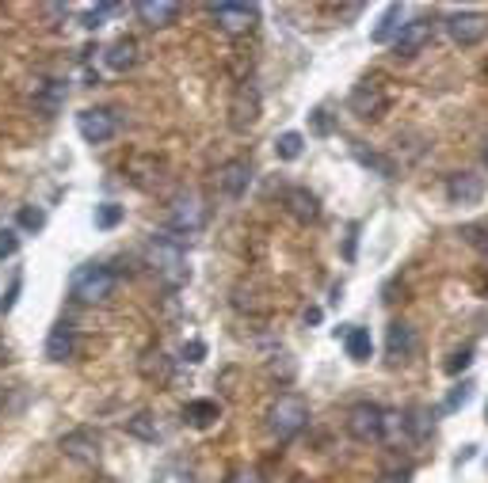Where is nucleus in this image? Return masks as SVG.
Returning <instances> with one entry per match:
<instances>
[{
	"mask_svg": "<svg viewBox=\"0 0 488 483\" xmlns=\"http://www.w3.org/2000/svg\"><path fill=\"white\" fill-rule=\"evenodd\" d=\"M149 267L157 270V278L165 282L168 289H179L191 278V270H187V251H184V244L172 236V232H160V236H153L149 240Z\"/></svg>",
	"mask_w": 488,
	"mask_h": 483,
	"instance_id": "1",
	"label": "nucleus"
},
{
	"mask_svg": "<svg viewBox=\"0 0 488 483\" xmlns=\"http://www.w3.org/2000/svg\"><path fill=\"white\" fill-rule=\"evenodd\" d=\"M69 293H73L81 305H100L115 293V270L107 263H84L73 270V278H69Z\"/></svg>",
	"mask_w": 488,
	"mask_h": 483,
	"instance_id": "2",
	"label": "nucleus"
},
{
	"mask_svg": "<svg viewBox=\"0 0 488 483\" xmlns=\"http://www.w3.org/2000/svg\"><path fill=\"white\" fill-rule=\"evenodd\" d=\"M305 422H310V403L301 396H279L267 412V431L279 441H291L294 434H301Z\"/></svg>",
	"mask_w": 488,
	"mask_h": 483,
	"instance_id": "3",
	"label": "nucleus"
},
{
	"mask_svg": "<svg viewBox=\"0 0 488 483\" xmlns=\"http://www.w3.org/2000/svg\"><path fill=\"white\" fill-rule=\"evenodd\" d=\"M389 419H393V415H386L378 403L363 400V403H355L351 412H348V434H351L355 441H363V445H374V441L386 438Z\"/></svg>",
	"mask_w": 488,
	"mask_h": 483,
	"instance_id": "4",
	"label": "nucleus"
},
{
	"mask_svg": "<svg viewBox=\"0 0 488 483\" xmlns=\"http://www.w3.org/2000/svg\"><path fill=\"white\" fill-rule=\"evenodd\" d=\"M203 225H206V206H203V198L198 194L184 191V194H176L168 202V232H176V240L198 232Z\"/></svg>",
	"mask_w": 488,
	"mask_h": 483,
	"instance_id": "5",
	"label": "nucleus"
},
{
	"mask_svg": "<svg viewBox=\"0 0 488 483\" xmlns=\"http://www.w3.org/2000/svg\"><path fill=\"white\" fill-rule=\"evenodd\" d=\"M260 88L256 84H241L237 91H233V103H229V126L237 129V134H248L252 126L260 122Z\"/></svg>",
	"mask_w": 488,
	"mask_h": 483,
	"instance_id": "6",
	"label": "nucleus"
},
{
	"mask_svg": "<svg viewBox=\"0 0 488 483\" xmlns=\"http://www.w3.org/2000/svg\"><path fill=\"white\" fill-rule=\"evenodd\" d=\"M446 34L458 46H477L488 34V15L484 12H450L446 15Z\"/></svg>",
	"mask_w": 488,
	"mask_h": 483,
	"instance_id": "7",
	"label": "nucleus"
},
{
	"mask_svg": "<svg viewBox=\"0 0 488 483\" xmlns=\"http://www.w3.org/2000/svg\"><path fill=\"white\" fill-rule=\"evenodd\" d=\"M431 34H435V24H431L427 15H420V20H408V24H401V31H397L393 53H397V58H416V53L427 50Z\"/></svg>",
	"mask_w": 488,
	"mask_h": 483,
	"instance_id": "8",
	"label": "nucleus"
},
{
	"mask_svg": "<svg viewBox=\"0 0 488 483\" xmlns=\"http://www.w3.org/2000/svg\"><path fill=\"white\" fill-rule=\"evenodd\" d=\"M206 12H210V20L218 24L225 34H244V31L256 27V20H260L256 5H210Z\"/></svg>",
	"mask_w": 488,
	"mask_h": 483,
	"instance_id": "9",
	"label": "nucleus"
},
{
	"mask_svg": "<svg viewBox=\"0 0 488 483\" xmlns=\"http://www.w3.org/2000/svg\"><path fill=\"white\" fill-rule=\"evenodd\" d=\"M115 129H119L115 115H111V110H103V107H88V110H81V115H77V134H81L88 145L111 141Z\"/></svg>",
	"mask_w": 488,
	"mask_h": 483,
	"instance_id": "10",
	"label": "nucleus"
},
{
	"mask_svg": "<svg viewBox=\"0 0 488 483\" xmlns=\"http://www.w3.org/2000/svg\"><path fill=\"white\" fill-rule=\"evenodd\" d=\"M348 107H351L355 118H382L389 99H386V91H382V84H378V80H363V84H355Z\"/></svg>",
	"mask_w": 488,
	"mask_h": 483,
	"instance_id": "11",
	"label": "nucleus"
},
{
	"mask_svg": "<svg viewBox=\"0 0 488 483\" xmlns=\"http://www.w3.org/2000/svg\"><path fill=\"white\" fill-rule=\"evenodd\" d=\"M100 450H103V441L96 431H88V426H81V431H69L62 438V453L69 460H77V464H96L100 460Z\"/></svg>",
	"mask_w": 488,
	"mask_h": 483,
	"instance_id": "12",
	"label": "nucleus"
},
{
	"mask_svg": "<svg viewBox=\"0 0 488 483\" xmlns=\"http://www.w3.org/2000/svg\"><path fill=\"white\" fill-rule=\"evenodd\" d=\"M446 198H450V206H477V202L484 198L481 175H474V172H455V175L446 179Z\"/></svg>",
	"mask_w": 488,
	"mask_h": 483,
	"instance_id": "13",
	"label": "nucleus"
},
{
	"mask_svg": "<svg viewBox=\"0 0 488 483\" xmlns=\"http://www.w3.org/2000/svg\"><path fill=\"white\" fill-rule=\"evenodd\" d=\"M252 187V164L248 160H225L218 168V191L225 198H241Z\"/></svg>",
	"mask_w": 488,
	"mask_h": 483,
	"instance_id": "14",
	"label": "nucleus"
},
{
	"mask_svg": "<svg viewBox=\"0 0 488 483\" xmlns=\"http://www.w3.org/2000/svg\"><path fill=\"white\" fill-rule=\"evenodd\" d=\"M386 355H389L393 365L397 362H408L416 355V331H412V324H405V320H393L389 324V331H386Z\"/></svg>",
	"mask_w": 488,
	"mask_h": 483,
	"instance_id": "15",
	"label": "nucleus"
},
{
	"mask_svg": "<svg viewBox=\"0 0 488 483\" xmlns=\"http://www.w3.org/2000/svg\"><path fill=\"white\" fill-rule=\"evenodd\" d=\"M134 12L146 27H172L179 20V5H172V0H138Z\"/></svg>",
	"mask_w": 488,
	"mask_h": 483,
	"instance_id": "16",
	"label": "nucleus"
},
{
	"mask_svg": "<svg viewBox=\"0 0 488 483\" xmlns=\"http://www.w3.org/2000/svg\"><path fill=\"white\" fill-rule=\"evenodd\" d=\"M77 355V336L69 324H53L50 336H46V358L50 362H69Z\"/></svg>",
	"mask_w": 488,
	"mask_h": 483,
	"instance_id": "17",
	"label": "nucleus"
},
{
	"mask_svg": "<svg viewBox=\"0 0 488 483\" xmlns=\"http://www.w3.org/2000/svg\"><path fill=\"white\" fill-rule=\"evenodd\" d=\"M336 339H343V350H348L351 362H370L374 339L367 327H336Z\"/></svg>",
	"mask_w": 488,
	"mask_h": 483,
	"instance_id": "18",
	"label": "nucleus"
},
{
	"mask_svg": "<svg viewBox=\"0 0 488 483\" xmlns=\"http://www.w3.org/2000/svg\"><path fill=\"white\" fill-rule=\"evenodd\" d=\"M401 20H405V8H401V5H386L382 15H378V27L370 31V39H374L378 46L393 43V39H397V31H401Z\"/></svg>",
	"mask_w": 488,
	"mask_h": 483,
	"instance_id": "19",
	"label": "nucleus"
},
{
	"mask_svg": "<svg viewBox=\"0 0 488 483\" xmlns=\"http://www.w3.org/2000/svg\"><path fill=\"white\" fill-rule=\"evenodd\" d=\"M286 206H291V213L301 221V225H310V221H317V213H321L317 194H310L305 187H291V191H286Z\"/></svg>",
	"mask_w": 488,
	"mask_h": 483,
	"instance_id": "20",
	"label": "nucleus"
},
{
	"mask_svg": "<svg viewBox=\"0 0 488 483\" xmlns=\"http://www.w3.org/2000/svg\"><path fill=\"white\" fill-rule=\"evenodd\" d=\"M218 415H222L218 400H191L184 407V419L195 426V431H206V426H214V422H218Z\"/></svg>",
	"mask_w": 488,
	"mask_h": 483,
	"instance_id": "21",
	"label": "nucleus"
},
{
	"mask_svg": "<svg viewBox=\"0 0 488 483\" xmlns=\"http://www.w3.org/2000/svg\"><path fill=\"white\" fill-rule=\"evenodd\" d=\"M107 69H115V72H126V69H134L138 65V43L134 39H119L107 46Z\"/></svg>",
	"mask_w": 488,
	"mask_h": 483,
	"instance_id": "22",
	"label": "nucleus"
},
{
	"mask_svg": "<svg viewBox=\"0 0 488 483\" xmlns=\"http://www.w3.org/2000/svg\"><path fill=\"white\" fill-rule=\"evenodd\" d=\"M401 426L412 434V441H424L431 434V426H435V419H431V412H427L424 403H412L408 412H405V419H401Z\"/></svg>",
	"mask_w": 488,
	"mask_h": 483,
	"instance_id": "23",
	"label": "nucleus"
},
{
	"mask_svg": "<svg viewBox=\"0 0 488 483\" xmlns=\"http://www.w3.org/2000/svg\"><path fill=\"white\" fill-rule=\"evenodd\" d=\"M351 153H355V160L359 164H363V168H370V172H378V175H382V179H393V160H386V156H378L374 153V148H367L363 141H351Z\"/></svg>",
	"mask_w": 488,
	"mask_h": 483,
	"instance_id": "24",
	"label": "nucleus"
},
{
	"mask_svg": "<svg viewBox=\"0 0 488 483\" xmlns=\"http://www.w3.org/2000/svg\"><path fill=\"white\" fill-rule=\"evenodd\" d=\"M126 434H134L141 441H157L160 438V426H157V419L149 412H138L134 419H126Z\"/></svg>",
	"mask_w": 488,
	"mask_h": 483,
	"instance_id": "25",
	"label": "nucleus"
},
{
	"mask_svg": "<svg viewBox=\"0 0 488 483\" xmlns=\"http://www.w3.org/2000/svg\"><path fill=\"white\" fill-rule=\"evenodd\" d=\"M141 377L153 381L157 388H160V384H168V381H172V365H168V358H165V355H149L146 362H141Z\"/></svg>",
	"mask_w": 488,
	"mask_h": 483,
	"instance_id": "26",
	"label": "nucleus"
},
{
	"mask_svg": "<svg viewBox=\"0 0 488 483\" xmlns=\"http://www.w3.org/2000/svg\"><path fill=\"white\" fill-rule=\"evenodd\" d=\"M301 148H305V137L298 134V129H286V134L275 141V156L291 164V160H298V156H301Z\"/></svg>",
	"mask_w": 488,
	"mask_h": 483,
	"instance_id": "27",
	"label": "nucleus"
},
{
	"mask_svg": "<svg viewBox=\"0 0 488 483\" xmlns=\"http://www.w3.org/2000/svg\"><path fill=\"white\" fill-rule=\"evenodd\" d=\"M469 400H474V381H462V384L450 388V396H446V403H443V412H446V415H450V412H458V407H465Z\"/></svg>",
	"mask_w": 488,
	"mask_h": 483,
	"instance_id": "28",
	"label": "nucleus"
},
{
	"mask_svg": "<svg viewBox=\"0 0 488 483\" xmlns=\"http://www.w3.org/2000/svg\"><path fill=\"white\" fill-rule=\"evenodd\" d=\"M122 206H115V202H100L96 206V229H115L119 221H122Z\"/></svg>",
	"mask_w": 488,
	"mask_h": 483,
	"instance_id": "29",
	"label": "nucleus"
},
{
	"mask_svg": "<svg viewBox=\"0 0 488 483\" xmlns=\"http://www.w3.org/2000/svg\"><path fill=\"white\" fill-rule=\"evenodd\" d=\"M469 365H474V346H462V350H455V355L443 362V369H446L450 377H458L462 369H469Z\"/></svg>",
	"mask_w": 488,
	"mask_h": 483,
	"instance_id": "30",
	"label": "nucleus"
},
{
	"mask_svg": "<svg viewBox=\"0 0 488 483\" xmlns=\"http://www.w3.org/2000/svg\"><path fill=\"white\" fill-rule=\"evenodd\" d=\"M462 240H465V244L469 248H477L484 259H488V229H481V225H465L462 232H458Z\"/></svg>",
	"mask_w": 488,
	"mask_h": 483,
	"instance_id": "31",
	"label": "nucleus"
},
{
	"mask_svg": "<svg viewBox=\"0 0 488 483\" xmlns=\"http://www.w3.org/2000/svg\"><path fill=\"white\" fill-rule=\"evenodd\" d=\"M111 12H115V5H96V8H88V12L81 15V24H84L88 31H96V27H103V20H107Z\"/></svg>",
	"mask_w": 488,
	"mask_h": 483,
	"instance_id": "32",
	"label": "nucleus"
},
{
	"mask_svg": "<svg viewBox=\"0 0 488 483\" xmlns=\"http://www.w3.org/2000/svg\"><path fill=\"white\" fill-rule=\"evenodd\" d=\"M20 251V232L15 229H0V259H12Z\"/></svg>",
	"mask_w": 488,
	"mask_h": 483,
	"instance_id": "33",
	"label": "nucleus"
},
{
	"mask_svg": "<svg viewBox=\"0 0 488 483\" xmlns=\"http://www.w3.org/2000/svg\"><path fill=\"white\" fill-rule=\"evenodd\" d=\"M20 225L39 232V229L46 225V213H43V210H31V206H24V210H20Z\"/></svg>",
	"mask_w": 488,
	"mask_h": 483,
	"instance_id": "34",
	"label": "nucleus"
},
{
	"mask_svg": "<svg viewBox=\"0 0 488 483\" xmlns=\"http://www.w3.org/2000/svg\"><path fill=\"white\" fill-rule=\"evenodd\" d=\"M203 358H206V343H203V339H191V343L184 346V362L195 365V362H203Z\"/></svg>",
	"mask_w": 488,
	"mask_h": 483,
	"instance_id": "35",
	"label": "nucleus"
},
{
	"mask_svg": "<svg viewBox=\"0 0 488 483\" xmlns=\"http://www.w3.org/2000/svg\"><path fill=\"white\" fill-rule=\"evenodd\" d=\"M313 129H317V134H332V118H329V110H324V107L313 110Z\"/></svg>",
	"mask_w": 488,
	"mask_h": 483,
	"instance_id": "36",
	"label": "nucleus"
},
{
	"mask_svg": "<svg viewBox=\"0 0 488 483\" xmlns=\"http://www.w3.org/2000/svg\"><path fill=\"white\" fill-rule=\"evenodd\" d=\"M225 483H263V479H260V472H256V469H237V472H233V476L225 479Z\"/></svg>",
	"mask_w": 488,
	"mask_h": 483,
	"instance_id": "37",
	"label": "nucleus"
},
{
	"mask_svg": "<svg viewBox=\"0 0 488 483\" xmlns=\"http://www.w3.org/2000/svg\"><path fill=\"white\" fill-rule=\"evenodd\" d=\"M374 483H408V472H405V469H401V472H397V469H386Z\"/></svg>",
	"mask_w": 488,
	"mask_h": 483,
	"instance_id": "38",
	"label": "nucleus"
},
{
	"mask_svg": "<svg viewBox=\"0 0 488 483\" xmlns=\"http://www.w3.org/2000/svg\"><path fill=\"white\" fill-rule=\"evenodd\" d=\"M291 483H313L310 476H291Z\"/></svg>",
	"mask_w": 488,
	"mask_h": 483,
	"instance_id": "39",
	"label": "nucleus"
},
{
	"mask_svg": "<svg viewBox=\"0 0 488 483\" xmlns=\"http://www.w3.org/2000/svg\"><path fill=\"white\" fill-rule=\"evenodd\" d=\"M484 164H488V148H484Z\"/></svg>",
	"mask_w": 488,
	"mask_h": 483,
	"instance_id": "40",
	"label": "nucleus"
},
{
	"mask_svg": "<svg viewBox=\"0 0 488 483\" xmlns=\"http://www.w3.org/2000/svg\"><path fill=\"white\" fill-rule=\"evenodd\" d=\"M107 483H115V479H107Z\"/></svg>",
	"mask_w": 488,
	"mask_h": 483,
	"instance_id": "41",
	"label": "nucleus"
}]
</instances>
